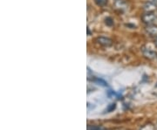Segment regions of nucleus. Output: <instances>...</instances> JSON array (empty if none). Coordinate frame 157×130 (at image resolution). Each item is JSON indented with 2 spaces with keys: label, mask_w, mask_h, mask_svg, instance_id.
Returning <instances> with one entry per match:
<instances>
[{
  "label": "nucleus",
  "mask_w": 157,
  "mask_h": 130,
  "mask_svg": "<svg viewBox=\"0 0 157 130\" xmlns=\"http://www.w3.org/2000/svg\"><path fill=\"white\" fill-rule=\"evenodd\" d=\"M157 16L155 14V12H145L141 16V20L144 24L147 25H154V23L156 21Z\"/></svg>",
  "instance_id": "1"
},
{
  "label": "nucleus",
  "mask_w": 157,
  "mask_h": 130,
  "mask_svg": "<svg viewBox=\"0 0 157 130\" xmlns=\"http://www.w3.org/2000/svg\"><path fill=\"white\" fill-rule=\"evenodd\" d=\"M141 52H142L143 56L148 59H157V52L151 48H147L144 46L141 48Z\"/></svg>",
  "instance_id": "2"
},
{
  "label": "nucleus",
  "mask_w": 157,
  "mask_h": 130,
  "mask_svg": "<svg viewBox=\"0 0 157 130\" xmlns=\"http://www.w3.org/2000/svg\"><path fill=\"white\" fill-rule=\"evenodd\" d=\"M95 41L97 44H99L101 46H104V47H109L113 45V40L107 37H104V36L98 37Z\"/></svg>",
  "instance_id": "3"
},
{
  "label": "nucleus",
  "mask_w": 157,
  "mask_h": 130,
  "mask_svg": "<svg viewBox=\"0 0 157 130\" xmlns=\"http://www.w3.org/2000/svg\"><path fill=\"white\" fill-rule=\"evenodd\" d=\"M146 32L151 37H157V25H149L146 27Z\"/></svg>",
  "instance_id": "4"
},
{
  "label": "nucleus",
  "mask_w": 157,
  "mask_h": 130,
  "mask_svg": "<svg viewBox=\"0 0 157 130\" xmlns=\"http://www.w3.org/2000/svg\"><path fill=\"white\" fill-rule=\"evenodd\" d=\"M143 9H144V11H146V12H154L155 11H156L157 9L156 4L153 3V2L146 3L143 6Z\"/></svg>",
  "instance_id": "5"
},
{
  "label": "nucleus",
  "mask_w": 157,
  "mask_h": 130,
  "mask_svg": "<svg viewBox=\"0 0 157 130\" xmlns=\"http://www.w3.org/2000/svg\"><path fill=\"white\" fill-rule=\"evenodd\" d=\"M87 130H107L102 126L98 125H87Z\"/></svg>",
  "instance_id": "6"
},
{
  "label": "nucleus",
  "mask_w": 157,
  "mask_h": 130,
  "mask_svg": "<svg viewBox=\"0 0 157 130\" xmlns=\"http://www.w3.org/2000/svg\"><path fill=\"white\" fill-rule=\"evenodd\" d=\"M115 108H116V104H115V103H111V104H109L107 108H106V109L104 110V113H111V112H113Z\"/></svg>",
  "instance_id": "7"
},
{
  "label": "nucleus",
  "mask_w": 157,
  "mask_h": 130,
  "mask_svg": "<svg viewBox=\"0 0 157 130\" xmlns=\"http://www.w3.org/2000/svg\"><path fill=\"white\" fill-rule=\"evenodd\" d=\"M95 4L100 7H104L108 4V0H94Z\"/></svg>",
  "instance_id": "8"
},
{
  "label": "nucleus",
  "mask_w": 157,
  "mask_h": 130,
  "mask_svg": "<svg viewBox=\"0 0 157 130\" xmlns=\"http://www.w3.org/2000/svg\"><path fill=\"white\" fill-rule=\"evenodd\" d=\"M94 81L97 83V84H99V85L102 86H107V83L105 81V80H103L102 79H99V78H95V79H94Z\"/></svg>",
  "instance_id": "9"
},
{
  "label": "nucleus",
  "mask_w": 157,
  "mask_h": 130,
  "mask_svg": "<svg viewBox=\"0 0 157 130\" xmlns=\"http://www.w3.org/2000/svg\"><path fill=\"white\" fill-rule=\"evenodd\" d=\"M140 130H156L155 126L152 124H147L145 126H143Z\"/></svg>",
  "instance_id": "10"
},
{
  "label": "nucleus",
  "mask_w": 157,
  "mask_h": 130,
  "mask_svg": "<svg viewBox=\"0 0 157 130\" xmlns=\"http://www.w3.org/2000/svg\"><path fill=\"white\" fill-rule=\"evenodd\" d=\"M106 24H107V25H113V19L111 17H107V18H106Z\"/></svg>",
  "instance_id": "11"
},
{
  "label": "nucleus",
  "mask_w": 157,
  "mask_h": 130,
  "mask_svg": "<svg viewBox=\"0 0 157 130\" xmlns=\"http://www.w3.org/2000/svg\"><path fill=\"white\" fill-rule=\"evenodd\" d=\"M155 46L157 47V37L155 38Z\"/></svg>",
  "instance_id": "12"
},
{
  "label": "nucleus",
  "mask_w": 157,
  "mask_h": 130,
  "mask_svg": "<svg viewBox=\"0 0 157 130\" xmlns=\"http://www.w3.org/2000/svg\"><path fill=\"white\" fill-rule=\"evenodd\" d=\"M150 2H153V3H155V4H157V0H150Z\"/></svg>",
  "instance_id": "13"
}]
</instances>
